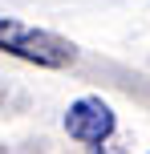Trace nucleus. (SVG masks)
Wrapping results in <instances>:
<instances>
[{"mask_svg":"<svg viewBox=\"0 0 150 154\" xmlns=\"http://www.w3.org/2000/svg\"><path fill=\"white\" fill-rule=\"evenodd\" d=\"M0 49L20 61L32 65H45V69H65V65L77 61V45L49 29H37V24H24V20H4L0 16Z\"/></svg>","mask_w":150,"mask_h":154,"instance_id":"nucleus-1","label":"nucleus"},{"mask_svg":"<svg viewBox=\"0 0 150 154\" xmlns=\"http://www.w3.org/2000/svg\"><path fill=\"white\" fill-rule=\"evenodd\" d=\"M65 134L89 150H102V142H110L114 134V109L102 97H77L65 109Z\"/></svg>","mask_w":150,"mask_h":154,"instance_id":"nucleus-2","label":"nucleus"}]
</instances>
